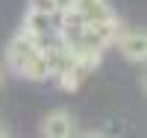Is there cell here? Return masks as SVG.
Listing matches in <instances>:
<instances>
[{"label": "cell", "instance_id": "ba28073f", "mask_svg": "<svg viewBox=\"0 0 147 138\" xmlns=\"http://www.w3.org/2000/svg\"><path fill=\"white\" fill-rule=\"evenodd\" d=\"M18 77H24V79H30V82H44L47 79V65H44V56H41V50L35 53L27 65L21 68V73Z\"/></svg>", "mask_w": 147, "mask_h": 138}, {"label": "cell", "instance_id": "8fae6325", "mask_svg": "<svg viewBox=\"0 0 147 138\" xmlns=\"http://www.w3.org/2000/svg\"><path fill=\"white\" fill-rule=\"evenodd\" d=\"M3 79H6V73H3V68H0V85H3Z\"/></svg>", "mask_w": 147, "mask_h": 138}, {"label": "cell", "instance_id": "6da1fadb", "mask_svg": "<svg viewBox=\"0 0 147 138\" xmlns=\"http://www.w3.org/2000/svg\"><path fill=\"white\" fill-rule=\"evenodd\" d=\"M41 44L44 41H38V38H32V35H27V32H18L15 38H12L9 44H6V65L15 71V73H21V68L27 65V62L41 50Z\"/></svg>", "mask_w": 147, "mask_h": 138}, {"label": "cell", "instance_id": "9c48e42d", "mask_svg": "<svg viewBox=\"0 0 147 138\" xmlns=\"http://www.w3.org/2000/svg\"><path fill=\"white\" fill-rule=\"evenodd\" d=\"M30 9H32V12H41V15H50V18L59 15L56 0H30Z\"/></svg>", "mask_w": 147, "mask_h": 138}, {"label": "cell", "instance_id": "7a4b0ae2", "mask_svg": "<svg viewBox=\"0 0 147 138\" xmlns=\"http://www.w3.org/2000/svg\"><path fill=\"white\" fill-rule=\"evenodd\" d=\"M115 44L121 47L127 62H144L147 59V35H144V30L121 27L118 35H115Z\"/></svg>", "mask_w": 147, "mask_h": 138}, {"label": "cell", "instance_id": "3957f363", "mask_svg": "<svg viewBox=\"0 0 147 138\" xmlns=\"http://www.w3.org/2000/svg\"><path fill=\"white\" fill-rule=\"evenodd\" d=\"M38 132H41L44 138H71L74 132H77V120H74L71 112L56 109V112H50V115L41 118Z\"/></svg>", "mask_w": 147, "mask_h": 138}, {"label": "cell", "instance_id": "5b68a950", "mask_svg": "<svg viewBox=\"0 0 147 138\" xmlns=\"http://www.w3.org/2000/svg\"><path fill=\"white\" fill-rule=\"evenodd\" d=\"M71 9H77L80 15H82L85 24H91V21H103V18H112V15H115L112 6H109L106 0H74Z\"/></svg>", "mask_w": 147, "mask_h": 138}, {"label": "cell", "instance_id": "30bf717a", "mask_svg": "<svg viewBox=\"0 0 147 138\" xmlns=\"http://www.w3.org/2000/svg\"><path fill=\"white\" fill-rule=\"evenodd\" d=\"M71 3H74V0H56V6H59V9H68Z\"/></svg>", "mask_w": 147, "mask_h": 138}, {"label": "cell", "instance_id": "8992f818", "mask_svg": "<svg viewBox=\"0 0 147 138\" xmlns=\"http://www.w3.org/2000/svg\"><path fill=\"white\" fill-rule=\"evenodd\" d=\"M50 24H53V18L50 15H41V12H27L24 15V24H21V30L27 32V35H32V38H38V41H44V35L50 32Z\"/></svg>", "mask_w": 147, "mask_h": 138}, {"label": "cell", "instance_id": "277c9868", "mask_svg": "<svg viewBox=\"0 0 147 138\" xmlns=\"http://www.w3.org/2000/svg\"><path fill=\"white\" fill-rule=\"evenodd\" d=\"M41 56H44V65H47V79H56L62 71H68L74 65V56H71V50L65 44H41Z\"/></svg>", "mask_w": 147, "mask_h": 138}, {"label": "cell", "instance_id": "52a82bcc", "mask_svg": "<svg viewBox=\"0 0 147 138\" xmlns=\"http://www.w3.org/2000/svg\"><path fill=\"white\" fill-rule=\"evenodd\" d=\"M85 77H88V73H85V71L77 65V62H74L68 71H62V73L56 77V82H59V88H62V91L74 94V91H80V85H82V79H85Z\"/></svg>", "mask_w": 147, "mask_h": 138}]
</instances>
